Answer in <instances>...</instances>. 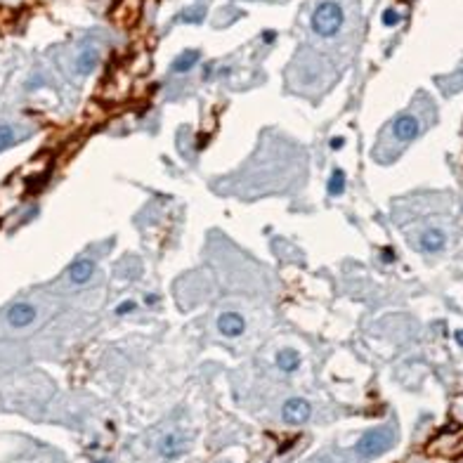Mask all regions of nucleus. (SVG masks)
<instances>
[{"mask_svg":"<svg viewBox=\"0 0 463 463\" xmlns=\"http://www.w3.org/2000/svg\"><path fill=\"white\" fill-rule=\"evenodd\" d=\"M395 439H397L395 428H390V426L373 428V430L364 432V437L355 445V451H357L362 458H376L392 449V447H395Z\"/></svg>","mask_w":463,"mask_h":463,"instance_id":"obj_1","label":"nucleus"},{"mask_svg":"<svg viewBox=\"0 0 463 463\" xmlns=\"http://www.w3.org/2000/svg\"><path fill=\"white\" fill-rule=\"evenodd\" d=\"M345 21V14H343V7L338 3H319L312 12V31L321 38H331L340 31V26Z\"/></svg>","mask_w":463,"mask_h":463,"instance_id":"obj_2","label":"nucleus"},{"mask_svg":"<svg viewBox=\"0 0 463 463\" xmlns=\"http://www.w3.org/2000/svg\"><path fill=\"white\" fill-rule=\"evenodd\" d=\"M392 133H395V137L402 140V142H411L421 133L418 118L411 116V114H402V116L395 118V123H392Z\"/></svg>","mask_w":463,"mask_h":463,"instance_id":"obj_3","label":"nucleus"},{"mask_svg":"<svg viewBox=\"0 0 463 463\" xmlns=\"http://www.w3.org/2000/svg\"><path fill=\"white\" fill-rule=\"evenodd\" d=\"M281 414H284V421L286 423H305L312 414V407H310V402L303 400V397H293L284 404L281 409Z\"/></svg>","mask_w":463,"mask_h":463,"instance_id":"obj_4","label":"nucleus"},{"mask_svg":"<svg viewBox=\"0 0 463 463\" xmlns=\"http://www.w3.org/2000/svg\"><path fill=\"white\" fill-rule=\"evenodd\" d=\"M36 307L29 303H14L12 307L7 310V321H10V326L14 328H24L29 326V324H33L36 321Z\"/></svg>","mask_w":463,"mask_h":463,"instance_id":"obj_5","label":"nucleus"},{"mask_svg":"<svg viewBox=\"0 0 463 463\" xmlns=\"http://www.w3.org/2000/svg\"><path fill=\"white\" fill-rule=\"evenodd\" d=\"M217 328L220 334L227 336V338H236L246 331V319L239 315V312H223L217 317Z\"/></svg>","mask_w":463,"mask_h":463,"instance_id":"obj_6","label":"nucleus"},{"mask_svg":"<svg viewBox=\"0 0 463 463\" xmlns=\"http://www.w3.org/2000/svg\"><path fill=\"white\" fill-rule=\"evenodd\" d=\"M93 274H95V262L93 260H87V258H83V260H76L74 265L69 267V279L74 281V284H87L90 279H93Z\"/></svg>","mask_w":463,"mask_h":463,"instance_id":"obj_7","label":"nucleus"},{"mask_svg":"<svg viewBox=\"0 0 463 463\" xmlns=\"http://www.w3.org/2000/svg\"><path fill=\"white\" fill-rule=\"evenodd\" d=\"M445 244H447V236H445V232H439V229H428L418 239L421 251H426V253H437V251L445 248Z\"/></svg>","mask_w":463,"mask_h":463,"instance_id":"obj_8","label":"nucleus"},{"mask_svg":"<svg viewBox=\"0 0 463 463\" xmlns=\"http://www.w3.org/2000/svg\"><path fill=\"white\" fill-rule=\"evenodd\" d=\"M99 62V52L90 45V48H83L80 50V55L78 59H76V71H78L80 76H87V74H93V69L97 67Z\"/></svg>","mask_w":463,"mask_h":463,"instance_id":"obj_9","label":"nucleus"},{"mask_svg":"<svg viewBox=\"0 0 463 463\" xmlns=\"http://www.w3.org/2000/svg\"><path fill=\"white\" fill-rule=\"evenodd\" d=\"M274 362H277V366L284 371V373H293V371L300 366V355H298L293 347H284V350L277 352Z\"/></svg>","mask_w":463,"mask_h":463,"instance_id":"obj_10","label":"nucleus"},{"mask_svg":"<svg viewBox=\"0 0 463 463\" xmlns=\"http://www.w3.org/2000/svg\"><path fill=\"white\" fill-rule=\"evenodd\" d=\"M199 52L196 50H185L180 57H175V62L170 64V69H173L175 74H187V71H192L194 67H196V62H199Z\"/></svg>","mask_w":463,"mask_h":463,"instance_id":"obj_11","label":"nucleus"},{"mask_svg":"<svg viewBox=\"0 0 463 463\" xmlns=\"http://www.w3.org/2000/svg\"><path fill=\"white\" fill-rule=\"evenodd\" d=\"M159 449H161V454H163V456L175 458L178 454H182V449H185V442H182L178 435H166Z\"/></svg>","mask_w":463,"mask_h":463,"instance_id":"obj_12","label":"nucleus"},{"mask_svg":"<svg viewBox=\"0 0 463 463\" xmlns=\"http://www.w3.org/2000/svg\"><path fill=\"white\" fill-rule=\"evenodd\" d=\"M345 185H347V180H345V173L340 170V168H334V173H331V178H328V194L331 196H340V194L345 192Z\"/></svg>","mask_w":463,"mask_h":463,"instance_id":"obj_13","label":"nucleus"},{"mask_svg":"<svg viewBox=\"0 0 463 463\" xmlns=\"http://www.w3.org/2000/svg\"><path fill=\"white\" fill-rule=\"evenodd\" d=\"M12 142H14V128L7 123H0V151L12 147Z\"/></svg>","mask_w":463,"mask_h":463,"instance_id":"obj_14","label":"nucleus"},{"mask_svg":"<svg viewBox=\"0 0 463 463\" xmlns=\"http://www.w3.org/2000/svg\"><path fill=\"white\" fill-rule=\"evenodd\" d=\"M400 12H397V10H392V7H388V10H385L383 12V24L385 26H395V24H400Z\"/></svg>","mask_w":463,"mask_h":463,"instance_id":"obj_15","label":"nucleus"},{"mask_svg":"<svg viewBox=\"0 0 463 463\" xmlns=\"http://www.w3.org/2000/svg\"><path fill=\"white\" fill-rule=\"evenodd\" d=\"M135 310H137V303H135V300H123V303H118L116 315H133Z\"/></svg>","mask_w":463,"mask_h":463,"instance_id":"obj_16","label":"nucleus"},{"mask_svg":"<svg viewBox=\"0 0 463 463\" xmlns=\"http://www.w3.org/2000/svg\"><path fill=\"white\" fill-rule=\"evenodd\" d=\"M262 38H265V43H272V40L277 38V33H274V31H265V36H262Z\"/></svg>","mask_w":463,"mask_h":463,"instance_id":"obj_17","label":"nucleus"},{"mask_svg":"<svg viewBox=\"0 0 463 463\" xmlns=\"http://www.w3.org/2000/svg\"><path fill=\"white\" fill-rule=\"evenodd\" d=\"M454 338H456V343H458V345H463V328H461V331H456V334H454Z\"/></svg>","mask_w":463,"mask_h":463,"instance_id":"obj_18","label":"nucleus"},{"mask_svg":"<svg viewBox=\"0 0 463 463\" xmlns=\"http://www.w3.org/2000/svg\"><path fill=\"white\" fill-rule=\"evenodd\" d=\"M392 258H395V253H392V251H385V253H383V260H385V262H388V260H392Z\"/></svg>","mask_w":463,"mask_h":463,"instance_id":"obj_19","label":"nucleus"},{"mask_svg":"<svg viewBox=\"0 0 463 463\" xmlns=\"http://www.w3.org/2000/svg\"><path fill=\"white\" fill-rule=\"evenodd\" d=\"M331 147H334V149H340V147H343V140H334V142H331Z\"/></svg>","mask_w":463,"mask_h":463,"instance_id":"obj_20","label":"nucleus"},{"mask_svg":"<svg viewBox=\"0 0 463 463\" xmlns=\"http://www.w3.org/2000/svg\"><path fill=\"white\" fill-rule=\"evenodd\" d=\"M97 463H112V461H106V458H104V461H97Z\"/></svg>","mask_w":463,"mask_h":463,"instance_id":"obj_21","label":"nucleus"},{"mask_svg":"<svg viewBox=\"0 0 463 463\" xmlns=\"http://www.w3.org/2000/svg\"><path fill=\"white\" fill-rule=\"evenodd\" d=\"M461 80H463V71H461Z\"/></svg>","mask_w":463,"mask_h":463,"instance_id":"obj_22","label":"nucleus"}]
</instances>
